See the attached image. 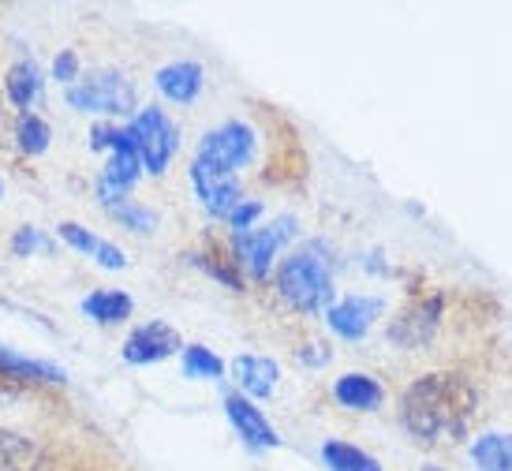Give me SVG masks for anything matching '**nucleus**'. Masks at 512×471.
I'll list each match as a JSON object with an SVG mask.
<instances>
[{"instance_id": "1", "label": "nucleus", "mask_w": 512, "mask_h": 471, "mask_svg": "<svg viewBox=\"0 0 512 471\" xmlns=\"http://www.w3.org/2000/svg\"><path fill=\"white\" fill-rule=\"evenodd\" d=\"M475 412H479V393L460 371L423 374L400 397V423L423 449L460 442Z\"/></svg>"}, {"instance_id": "2", "label": "nucleus", "mask_w": 512, "mask_h": 471, "mask_svg": "<svg viewBox=\"0 0 512 471\" xmlns=\"http://www.w3.org/2000/svg\"><path fill=\"white\" fill-rule=\"evenodd\" d=\"M277 296L303 314H326L333 307V273L322 243H307L277 266L273 273Z\"/></svg>"}, {"instance_id": "3", "label": "nucleus", "mask_w": 512, "mask_h": 471, "mask_svg": "<svg viewBox=\"0 0 512 471\" xmlns=\"http://www.w3.org/2000/svg\"><path fill=\"white\" fill-rule=\"evenodd\" d=\"M128 131H131V139H135L143 172L161 176V172L169 169V161L176 157V150H180V128L165 116V109H157V105L139 109V113L131 116Z\"/></svg>"}, {"instance_id": "4", "label": "nucleus", "mask_w": 512, "mask_h": 471, "mask_svg": "<svg viewBox=\"0 0 512 471\" xmlns=\"http://www.w3.org/2000/svg\"><path fill=\"white\" fill-rule=\"evenodd\" d=\"M64 98L79 113L98 116H131L135 113V86L128 75L120 72H98L90 79H79L64 90Z\"/></svg>"}, {"instance_id": "5", "label": "nucleus", "mask_w": 512, "mask_h": 471, "mask_svg": "<svg viewBox=\"0 0 512 471\" xmlns=\"http://www.w3.org/2000/svg\"><path fill=\"white\" fill-rule=\"evenodd\" d=\"M296 236V217H277L266 229H251V232H236L232 236V255L240 262V270H247L255 281H266L270 277L273 258L281 255V247Z\"/></svg>"}, {"instance_id": "6", "label": "nucleus", "mask_w": 512, "mask_h": 471, "mask_svg": "<svg viewBox=\"0 0 512 471\" xmlns=\"http://www.w3.org/2000/svg\"><path fill=\"white\" fill-rule=\"evenodd\" d=\"M255 150H258L255 128H247V124H240V120H228V124H221V128L202 135L199 161H206V165H214V169L236 176L243 165H251Z\"/></svg>"}, {"instance_id": "7", "label": "nucleus", "mask_w": 512, "mask_h": 471, "mask_svg": "<svg viewBox=\"0 0 512 471\" xmlns=\"http://www.w3.org/2000/svg\"><path fill=\"white\" fill-rule=\"evenodd\" d=\"M184 348V341H180V333L169 326V322H146V326H135L128 333V341H124V348H120V356H124V363H131V367H150V363H161V359L176 356Z\"/></svg>"}, {"instance_id": "8", "label": "nucleus", "mask_w": 512, "mask_h": 471, "mask_svg": "<svg viewBox=\"0 0 512 471\" xmlns=\"http://www.w3.org/2000/svg\"><path fill=\"white\" fill-rule=\"evenodd\" d=\"M191 184H195V195L199 202L210 210V217H232V210L243 202V191H240V180L232 176V172H221L214 165H206V161H191Z\"/></svg>"}, {"instance_id": "9", "label": "nucleus", "mask_w": 512, "mask_h": 471, "mask_svg": "<svg viewBox=\"0 0 512 471\" xmlns=\"http://www.w3.org/2000/svg\"><path fill=\"white\" fill-rule=\"evenodd\" d=\"M441 307H445V300H441L438 292H430L423 300H415L412 307H404L393 318V326H389V341L400 344V348H423L438 333Z\"/></svg>"}, {"instance_id": "10", "label": "nucleus", "mask_w": 512, "mask_h": 471, "mask_svg": "<svg viewBox=\"0 0 512 471\" xmlns=\"http://www.w3.org/2000/svg\"><path fill=\"white\" fill-rule=\"evenodd\" d=\"M382 311V296H344V300H333V307L326 311V322L344 341H363L374 329V322L382 318Z\"/></svg>"}, {"instance_id": "11", "label": "nucleus", "mask_w": 512, "mask_h": 471, "mask_svg": "<svg viewBox=\"0 0 512 471\" xmlns=\"http://www.w3.org/2000/svg\"><path fill=\"white\" fill-rule=\"evenodd\" d=\"M225 415L251 449H277L281 445V434L273 430V423L262 415V408H255V400H247L243 393H228Z\"/></svg>"}, {"instance_id": "12", "label": "nucleus", "mask_w": 512, "mask_h": 471, "mask_svg": "<svg viewBox=\"0 0 512 471\" xmlns=\"http://www.w3.org/2000/svg\"><path fill=\"white\" fill-rule=\"evenodd\" d=\"M232 374H236V386L247 400L273 397V389L281 382V367L270 356H236L232 359Z\"/></svg>"}, {"instance_id": "13", "label": "nucleus", "mask_w": 512, "mask_h": 471, "mask_svg": "<svg viewBox=\"0 0 512 471\" xmlns=\"http://www.w3.org/2000/svg\"><path fill=\"white\" fill-rule=\"evenodd\" d=\"M333 400L348 412H378L385 404V389L374 374L348 371L333 382Z\"/></svg>"}, {"instance_id": "14", "label": "nucleus", "mask_w": 512, "mask_h": 471, "mask_svg": "<svg viewBox=\"0 0 512 471\" xmlns=\"http://www.w3.org/2000/svg\"><path fill=\"white\" fill-rule=\"evenodd\" d=\"M154 83L169 101H176V105H191V101L202 94V64H195V60L165 64V68L154 75Z\"/></svg>"}, {"instance_id": "15", "label": "nucleus", "mask_w": 512, "mask_h": 471, "mask_svg": "<svg viewBox=\"0 0 512 471\" xmlns=\"http://www.w3.org/2000/svg\"><path fill=\"white\" fill-rule=\"evenodd\" d=\"M0 471H49V453L34 438L0 430Z\"/></svg>"}, {"instance_id": "16", "label": "nucleus", "mask_w": 512, "mask_h": 471, "mask_svg": "<svg viewBox=\"0 0 512 471\" xmlns=\"http://www.w3.org/2000/svg\"><path fill=\"white\" fill-rule=\"evenodd\" d=\"M4 94L12 101L15 109L30 113V105L42 98V72L34 60H15L12 68L4 72Z\"/></svg>"}, {"instance_id": "17", "label": "nucleus", "mask_w": 512, "mask_h": 471, "mask_svg": "<svg viewBox=\"0 0 512 471\" xmlns=\"http://www.w3.org/2000/svg\"><path fill=\"white\" fill-rule=\"evenodd\" d=\"M131 311H135V300H131L124 288H98L83 300V314L94 318L101 326H116V322H128Z\"/></svg>"}, {"instance_id": "18", "label": "nucleus", "mask_w": 512, "mask_h": 471, "mask_svg": "<svg viewBox=\"0 0 512 471\" xmlns=\"http://www.w3.org/2000/svg\"><path fill=\"white\" fill-rule=\"evenodd\" d=\"M475 471H512V434H501V430H490V434H479L468 449Z\"/></svg>"}, {"instance_id": "19", "label": "nucleus", "mask_w": 512, "mask_h": 471, "mask_svg": "<svg viewBox=\"0 0 512 471\" xmlns=\"http://www.w3.org/2000/svg\"><path fill=\"white\" fill-rule=\"evenodd\" d=\"M322 460H326L329 471H382V464L370 457L367 449H359V445H352V442H341V438L322 442Z\"/></svg>"}, {"instance_id": "20", "label": "nucleus", "mask_w": 512, "mask_h": 471, "mask_svg": "<svg viewBox=\"0 0 512 471\" xmlns=\"http://www.w3.org/2000/svg\"><path fill=\"white\" fill-rule=\"evenodd\" d=\"M180 363H184V374L191 382H221L225 378V359L210 352L206 344H184Z\"/></svg>"}, {"instance_id": "21", "label": "nucleus", "mask_w": 512, "mask_h": 471, "mask_svg": "<svg viewBox=\"0 0 512 471\" xmlns=\"http://www.w3.org/2000/svg\"><path fill=\"white\" fill-rule=\"evenodd\" d=\"M49 139H53V128L45 124L38 113H23L19 116V124H15V143H19V150L30 157H38L49 150Z\"/></svg>"}, {"instance_id": "22", "label": "nucleus", "mask_w": 512, "mask_h": 471, "mask_svg": "<svg viewBox=\"0 0 512 471\" xmlns=\"http://www.w3.org/2000/svg\"><path fill=\"white\" fill-rule=\"evenodd\" d=\"M191 258L225 288H232V292L243 288V270H240V262H236V255H217L214 251V255H191Z\"/></svg>"}, {"instance_id": "23", "label": "nucleus", "mask_w": 512, "mask_h": 471, "mask_svg": "<svg viewBox=\"0 0 512 471\" xmlns=\"http://www.w3.org/2000/svg\"><path fill=\"white\" fill-rule=\"evenodd\" d=\"M109 214L124 225V229H131V232H154V225H157V214L154 210H146V206H139V202H120V206H113Z\"/></svg>"}, {"instance_id": "24", "label": "nucleus", "mask_w": 512, "mask_h": 471, "mask_svg": "<svg viewBox=\"0 0 512 471\" xmlns=\"http://www.w3.org/2000/svg\"><path fill=\"white\" fill-rule=\"evenodd\" d=\"M57 236L68 243L72 251H79V255H86V258H94L101 247V236H94V232L83 229V225H75V221H64V225L57 229Z\"/></svg>"}, {"instance_id": "25", "label": "nucleus", "mask_w": 512, "mask_h": 471, "mask_svg": "<svg viewBox=\"0 0 512 471\" xmlns=\"http://www.w3.org/2000/svg\"><path fill=\"white\" fill-rule=\"evenodd\" d=\"M262 214H266V210H262V202L243 199L240 206L232 210V217H228V225H232V236H236V232H251V229H255V221Z\"/></svg>"}, {"instance_id": "26", "label": "nucleus", "mask_w": 512, "mask_h": 471, "mask_svg": "<svg viewBox=\"0 0 512 471\" xmlns=\"http://www.w3.org/2000/svg\"><path fill=\"white\" fill-rule=\"evenodd\" d=\"M53 79L64 86L79 83V57H75L72 49H60V57L53 60Z\"/></svg>"}, {"instance_id": "27", "label": "nucleus", "mask_w": 512, "mask_h": 471, "mask_svg": "<svg viewBox=\"0 0 512 471\" xmlns=\"http://www.w3.org/2000/svg\"><path fill=\"white\" fill-rule=\"evenodd\" d=\"M12 251L15 255H34V251H49V243H45V236L38 229H19L12 236Z\"/></svg>"}, {"instance_id": "28", "label": "nucleus", "mask_w": 512, "mask_h": 471, "mask_svg": "<svg viewBox=\"0 0 512 471\" xmlns=\"http://www.w3.org/2000/svg\"><path fill=\"white\" fill-rule=\"evenodd\" d=\"M94 262H98L101 270H124V266H128V255H124V251H120L116 243L101 240L98 255H94Z\"/></svg>"}, {"instance_id": "29", "label": "nucleus", "mask_w": 512, "mask_h": 471, "mask_svg": "<svg viewBox=\"0 0 512 471\" xmlns=\"http://www.w3.org/2000/svg\"><path fill=\"white\" fill-rule=\"evenodd\" d=\"M30 382H23V378H15V374L0 371V404H8V400H19L23 393H27Z\"/></svg>"}, {"instance_id": "30", "label": "nucleus", "mask_w": 512, "mask_h": 471, "mask_svg": "<svg viewBox=\"0 0 512 471\" xmlns=\"http://www.w3.org/2000/svg\"><path fill=\"white\" fill-rule=\"evenodd\" d=\"M423 471H438V468H434V464H427V468H423Z\"/></svg>"}, {"instance_id": "31", "label": "nucleus", "mask_w": 512, "mask_h": 471, "mask_svg": "<svg viewBox=\"0 0 512 471\" xmlns=\"http://www.w3.org/2000/svg\"><path fill=\"white\" fill-rule=\"evenodd\" d=\"M0 191H4V187H0Z\"/></svg>"}]
</instances>
